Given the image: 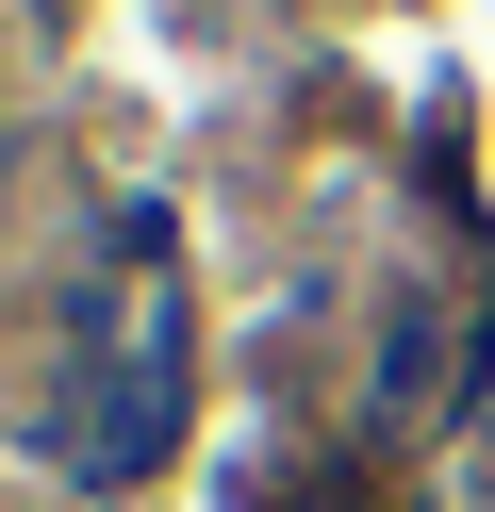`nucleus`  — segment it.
<instances>
[{
    "instance_id": "obj_1",
    "label": "nucleus",
    "mask_w": 495,
    "mask_h": 512,
    "mask_svg": "<svg viewBox=\"0 0 495 512\" xmlns=\"http://www.w3.org/2000/svg\"><path fill=\"white\" fill-rule=\"evenodd\" d=\"M165 430H182V298L99 281L83 298V364H66V463L132 479V463H165Z\"/></svg>"
}]
</instances>
